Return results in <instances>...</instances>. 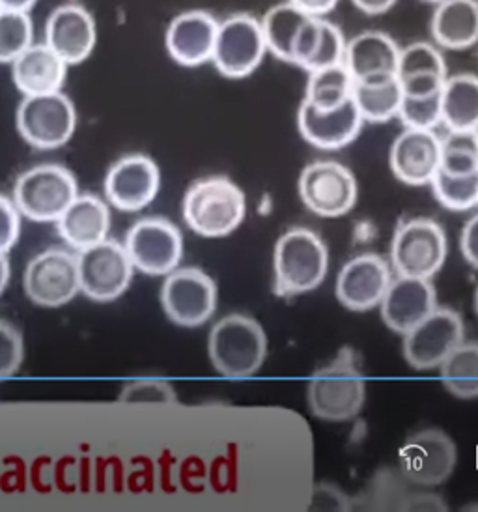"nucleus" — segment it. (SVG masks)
I'll return each mask as SVG.
<instances>
[{
    "label": "nucleus",
    "instance_id": "1",
    "mask_svg": "<svg viewBox=\"0 0 478 512\" xmlns=\"http://www.w3.org/2000/svg\"><path fill=\"white\" fill-rule=\"evenodd\" d=\"M365 400V374L352 346L340 348L337 356L310 376L307 402L312 415L322 421H352L363 412Z\"/></svg>",
    "mask_w": 478,
    "mask_h": 512
},
{
    "label": "nucleus",
    "instance_id": "2",
    "mask_svg": "<svg viewBox=\"0 0 478 512\" xmlns=\"http://www.w3.org/2000/svg\"><path fill=\"white\" fill-rule=\"evenodd\" d=\"M185 225L202 238H225L247 215V197L230 176L210 174L187 187L182 200Z\"/></svg>",
    "mask_w": 478,
    "mask_h": 512
},
{
    "label": "nucleus",
    "instance_id": "3",
    "mask_svg": "<svg viewBox=\"0 0 478 512\" xmlns=\"http://www.w3.org/2000/svg\"><path fill=\"white\" fill-rule=\"evenodd\" d=\"M329 270V249L320 234L305 227L286 230L273 251V294L290 299L322 285Z\"/></svg>",
    "mask_w": 478,
    "mask_h": 512
},
{
    "label": "nucleus",
    "instance_id": "4",
    "mask_svg": "<svg viewBox=\"0 0 478 512\" xmlns=\"http://www.w3.org/2000/svg\"><path fill=\"white\" fill-rule=\"evenodd\" d=\"M208 356L213 369L226 380H247L266 361L268 335L253 316L226 314L211 328Z\"/></svg>",
    "mask_w": 478,
    "mask_h": 512
},
{
    "label": "nucleus",
    "instance_id": "5",
    "mask_svg": "<svg viewBox=\"0 0 478 512\" xmlns=\"http://www.w3.org/2000/svg\"><path fill=\"white\" fill-rule=\"evenodd\" d=\"M73 172L58 163H40L15 180L12 199L23 217L34 223H57L79 195Z\"/></svg>",
    "mask_w": 478,
    "mask_h": 512
},
{
    "label": "nucleus",
    "instance_id": "6",
    "mask_svg": "<svg viewBox=\"0 0 478 512\" xmlns=\"http://www.w3.org/2000/svg\"><path fill=\"white\" fill-rule=\"evenodd\" d=\"M449 255L445 228L430 217L402 221L391 242V266L396 275L432 279Z\"/></svg>",
    "mask_w": 478,
    "mask_h": 512
},
{
    "label": "nucleus",
    "instance_id": "7",
    "mask_svg": "<svg viewBox=\"0 0 478 512\" xmlns=\"http://www.w3.org/2000/svg\"><path fill=\"white\" fill-rule=\"evenodd\" d=\"M262 21L253 14H232L219 19L211 66L226 79L251 77L268 57Z\"/></svg>",
    "mask_w": 478,
    "mask_h": 512
},
{
    "label": "nucleus",
    "instance_id": "8",
    "mask_svg": "<svg viewBox=\"0 0 478 512\" xmlns=\"http://www.w3.org/2000/svg\"><path fill=\"white\" fill-rule=\"evenodd\" d=\"M17 133L36 150H57L68 144L77 129V109L64 90L27 96L15 113Z\"/></svg>",
    "mask_w": 478,
    "mask_h": 512
},
{
    "label": "nucleus",
    "instance_id": "9",
    "mask_svg": "<svg viewBox=\"0 0 478 512\" xmlns=\"http://www.w3.org/2000/svg\"><path fill=\"white\" fill-rule=\"evenodd\" d=\"M297 193L310 214L335 219L350 214L359 199L357 178L344 163L318 159L297 180Z\"/></svg>",
    "mask_w": 478,
    "mask_h": 512
},
{
    "label": "nucleus",
    "instance_id": "10",
    "mask_svg": "<svg viewBox=\"0 0 478 512\" xmlns=\"http://www.w3.org/2000/svg\"><path fill=\"white\" fill-rule=\"evenodd\" d=\"M219 290L206 271L185 266L170 271L161 286V305L172 324L180 328H200L217 311Z\"/></svg>",
    "mask_w": 478,
    "mask_h": 512
},
{
    "label": "nucleus",
    "instance_id": "11",
    "mask_svg": "<svg viewBox=\"0 0 478 512\" xmlns=\"http://www.w3.org/2000/svg\"><path fill=\"white\" fill-rule=\"evenodd\" d=\"M456 462V443L441 428H421L409 434L398 451V468L417 488L447 483Z\"/></svg>",
    "mask_w": 478,
    "mask_h": 512
},
{
    "label": "nucleus",
    "instance_id": "12",
    "mask_svg": "<svg viewBox=\"0 0 478 512\" xmlns=\"http://www.w3.org/2000/svg\"><path fill=\"white\" fill-rule=\"evenodd\" d=\"M27 298L45 309H57L81 292L79 258L68 247H49L34 256L25 270Z\"/></svg>",
    "mask_w": 478,
    "mask_h": 512
},
{
    "label": "nucleus",
    "instance_id": "13",
    "mask_svg": "<svg viewBox=\"0 0 478 512\" xmlns=\"http://www.w3.org/2000/svg\"><path fill=\"white\" fill-rule=\"evenodd\" d=\"M81 294L98 303H109L124 296L133 281L135 266L124 243L116 240L88 247L77 253Z\"/></svg>",
    "mask_w": 478,
    "mask_h": 512
},
{
    "label": "nucleus",
    "instance_id": "14",
    "mask_svg": "<svg viewBox=\"0 0 478 512\" xmlns=\"http://www.w3.org/2000/svg\"><path fill=\"white\" fill-rule=\"evenodd\" d=\"M127 253L135 270L150 277L169 275L180 268L183 256L182 230L165 217H142L126 234Z\"/></svg>",
    "mask_w": 478,
    "mask_h": 512
},
{
    "label": "nucleus",
    "instance_id": "15",
    "mask_svg": "<svg viewBox=\"0 0 478 512\" xmlns=\"http://www.w3.org/2000/svg\"><path fill=\"white\" fill-rule=\"evenodd\" d=\"M462 316L445 307H437L421 324L404 335V357L415 370L439 369L441 363L464 342Z\"/></svg>",
    "mask_w": 478,
    "mask_h": 512
},
{
    "label": "nucleus",
    "instance_id": "16",
    "mask_svg": "<svg viewBox=\"0 0 478 512\" xmlns=\"http://www.w3.org/2000/svg\"><path fill=\"white\" fill-rule=\"evenodd\" d=\"M161 189V169L146 154H127L116 159L105 174L107 202L127 214L141 212L154 202Z\"/></svg>",
    "mask_w": 478,
    "mask_h": 512
},
{
    "label": "nucleus",
    "instance_id": "17",
    "mask_svg": "<svg viewBox=\"0 0 478 512\" xmlns=\"http://www.w3.org/2000/svg\"><path fill=\"white\" fill-rule=\"evenodd\" d=\"M42 40L70 68L79 66L96 51L98 23L83 4L66 2L47 15Z\"/></svg>",
    "mask_w": 478,
    "mask_h": 512
},
{
    "label": "nucleus",
    "instance_id": "18",
    "mask_svg": "<svg viewBox=\"0 0 478 512\" xmlns=\"http://www.w3.org/2000/svg\"><path fill=\"white\" fill-rule=\"evenodd\" d=\"M391 270L393 266L376 253L353 256L338 273L335 285L338 303L353 313H366L380 307L381 299L393 283Z\"/></svg>",
    "mask_w": 478,
    "mask_h": 512
},
{
    "label": "nucleus",
    "instance_id": "19",
    "mask_svg": "<svg viewBox=\"0 0 478 512\" xmlns=\"http://www.w3.org/2000/svg\"><path fill=\"white\" fill-rule=\"evenodd\" d=\"M219 19L208 10H185L170 19L165 30V49L170 60L182 68L211 64Z\"/></svg>",
    "mask_w": 478,
    "mask_h": 512
},
{
    "label": "nucleus",
    "instance_id": "20",
    "mask_svg": "<svg viewBox=\"0 0 478 512\" xmlns=\"http://www.w3.org/2000/svg\"><path fill=\"white\" fill-rule=\"evenodd\" d=\"M365 124L353 100L331 111L314 109L305 101L297 109V131L303 141L327 152L342 150L357 141Z\"/></svg>",
    "mask_w": 478,
    "mask_h": 512
},
{
    "label": "nucleus",
    "instance_id": "21",
    "mask_svg": "<svg viewBox=\"0 0 478 512\" xmlns=\"http://www.w3.org/2000/svg\"><path fill=\"white\" fill-rule=\"evenodd\" d=\"M389 167L402 184H432L441 167V139L436 131L404 128L391 144Z\"/></svg>",
    "mask_w": 478,
    "mask_h": 512
},
{
    "label": "nucleus",
    "instance_id": "22",
    "mask_svg": "<svg viewBox=\"0 0 478 512\" xmlns=\"http://www.w3.org/2000/svg\"><path fill=\"white\" fill-rule=\"evenodd\" d=\"M436 309L437 292L432 281L402 275H396L380 303L385 326L402 337Z\"/></svg>",
    "mask_w": 478,
    "mask_h": 512
},
{
    "label": "nucleus",
    "instance_id": "23",
    "mask_svg": "<svg viewBox=\"0 0 478 512\" xmlns=\"http://www.w3.org/2000/svg\"><path fill=\"white\" fill-rule=\"evenodd\" d=\"M402 45L383 30H363L348 38L344 66L355 83L393 77L398 72Z\"/></svg>",
    "mask_w": 478,
    "mask_h": 512
},
{
    "label": "nucleus",
    "instance_id": "24",
    "mask_svg": "<svg viewBox=\"0 0 478 512\" xmlns=\"http://www.w3.org/2000/svg\"><path fill=\"white\" fill-rule=\"evenodd\" d=\"M60 238L68 247L85 251L109 238L111 204L94 193H79L57 221Z\"/></svg>",
    "mask_w": 478,
    "mask_h": 512
},
{
    "label": "nucleus",
    "instance_id": "25",
    "mask_svg": "<svg viewBox=\"0 0 478 512\" xmlns=\"http://www.w3.org/2000/svg\"><path fill=\"white\" fill-rule=\"evenodd\" d=\"M10 70L15 88L27 98L60 92L66 85L70 66L47 43L36 40L10 64Z\"/></svg>",
    "mask_w": 478,
    "mask_h": 512
},
{
    "label": "nucleus",
    "instance_id": "26",
    "mask_svg": "<svg viewBox=\"0 0 478 512\" xmlns=\"http://www.w3.org/2000/svg\"><path fill=\"white\" fill-rule=\"evenodd\" d=\"M432 42L443 51H467L478 45V0H441L430 19Z\"/></svg>",
    "mask_w": 478,
    "mask_h": 512
},
{
    "label": "nucleus",
    "instance_id": "27",
    "mask_svg": "<svg viewBox=\"0 0 478 512\" xmlns=\"http://www.w3.org/2000/svg\"><path fill=\"white\" fill-rule=\"evenodd\" d=\"M417 486L409 483L400 468L383 466L352 496V511H408Z\"/></svg>",
    "mask_w": 478,
    "mask_h": 512
},
{
    "label": "nucleus",
    "instance_id": "28",
    "mask_svg": "<svg viewBox=\"0 0 478 512\" xmlns=\"http://www.w3.org/2000/svg\"><path fill=\"white\" fill-rule=\"evenodd\" d=\"M310 17L314 15L303 12L290 0L271 6L268 12L260 17L269 55L281 60L284 64H292L294 47L301 36V30L305 29V25L309 23Z\"/></svg>",
    "mask_w": 478,
    "mask_h": 512
},
{
    "label": "nucleus",
    "instance_id": "29",
    "mask_svg": "<svg viewBox=\"0 0 478 512\" xmlns=\"http://www.w3.org/2000/svg\"><path fill=\"white\" fill-rule=\"evenodd\" d=\"M441 105L447 131H478L477 73L449 75L441 92Z\"/></svg>",
    "mask_w": 478,
    "mask_h": 512
},
{
    "label": "nucleus",
    "instance_id": "30",
    "mask_svg": "<svg viewBox=\"0 0 478 512\" xmlns=\"http://www.w3.org/2000/svg\"><path fill=\"white\" fill-rule=\"evenodd\" d=\"M404 92L398 75L355 83L353 101L366 124H385L398 118Z\"/></svg>",
    "mask_w": 478,
    "mask_h": 512
},
{
    "label": "nucleus",
    "instance_id": "31",
    "mask_svg": "<svg viewBox=\"0 0 478 512\" xmlns=\"http://www.w3.org/2000/svg\"><path fill=\"white\" fill-rule=\"evenodd\" d=\"M355 79L344 64L307 73L303 100L320 111H331L353 100Z\"/></svg>",
    "mask_w": 478,
    "mask_h": 512
},
{
    "label": "nucleus",
    "instance_id": "32",
    "mask_svg": "<svg viewBox=\"0 0 478 512\" xmlns=\"http://www.w3.org/2000/svg\"><path fill=\"white\" fill-rule=\"evenodd\" d=\"M398 81H447L449 70L443 49L432 42L402 45L398 60Z\"/></svg>",
    "mask_w": 478,
    "mask_h": 512
},
{
    "label": "nucleus",
    "instance_id": "33",
    "mask_svg": "<svg viewBox=\"0 0 478 512\" xmlns=\"http://www.w3.org/2000/svg\"><path fill=\"white\" fill-rule=\"evenodd\" d=\"M441 382L452 397L478 399V344L462 342L443 363Z\"/></svg>",
    "mask_w": 478,
    "mask_h": 512
},
{
    "label": "nucleus",
    "instance_id": "34",
    "mask_svg": "<svg viewBox=\"0 0 478 512\" xmlns=\"http://www.w3.org/2000/svg\"><path fill=\"white\" fill-rule=\"evenodd\" d=\"M439 171L467 176L478 172V131H447L441 139Z\"/></svg>",
    "mask_w": 478,
    "mask_h": 512
},
{
    "label": "nucleus",
    "instance_id": "35",
    "mask_svg": "<svg viewBox=\"0 0 478 512\" xmlns=\"http://www.w3.org/2000/svg\"><path fill=\"white\" fill-rule=\"evenodd\" d=\"M430 185L437 202L450 212H467L478 206V172L458 176L437 171Z\"/></svg>",
    "mask_w": 478,
    "mask_h": 512
},
{
    "label": "nucleus",
    "instance_id": "36",
    "mask_svg": "<svg viewBox=\"0 0 478 512\" xmlns=\"http://www.w3.org/2000/svg\"><path fill=\"white\" fill-rule=\"evenodd\" d=\"M36 42L30 12L0 10V64L10 66Z\"/></svg>",
    "mask_w": 478,
    "mask_h": 512
},
{
    "label": "nucleus",
    "instance_id": "37",
    "mask_svg": "<svg viewBox=\"0 0 478 512\" xmlns=\"http://www.w3.org/2000/svg\"><path fill=\"white\" fill-rule=\"evenodd\" d=\"M441 92L432 96H404L398 114L404 128L436 131L437 126L443 124Z\"/></svg>",
    "mask_w": 478,
    "mask_h": 512
},
{
    "label": "nucleus",
    "instance_id": "38",
    "mask_svg": "<svg viewBox=\"0 0 478 512\" xmlns=\"http://www.w3.org/2000/svg\"><path fill=\"white\" fill-rule=\"evenodd\" d=\"M122 404H178L174 385L165 378H137L127 382L118 395Z\"/></svg>",
    "mask_w": 478,
    "mask_h": 512
},
{
    "label": "nucleus",
    "instance_id": "39",
    "mask_svg": "<svg viewBox=\"0 0 478 512\" xmlns=\"http://www.w3.org/2000/svg\"><path fill=\"white\" fill-rule=\"evenodd\" d=\"M25 361V339L12 322L0 318V382L17 374Z\"/></svg>",
    "mask_w": 478,
    "mask_h": 512
},
{
    "label": "nucleus",
    "instance_id": "40",
    "mask_svg": "<svg viewBox=\"0 0 478 512\" xmlns=\"http://www.w3.org/2000/svg\"><path fill=\"white\" fill-rule=\"evenodd\" d=\"M21 217L14 199L0 193V255H8L19 240Z\"/></svg>",
    "mask_w": 478,
    "mask_h": 512
},
{
    "label": "nucleus",
    "instance_id": "41",
    "mask_svg": "<svg viewBox=\"0 0 478 512\" xmlns=\"http://www.w3.org/2000/svg\"><path fill=\"white\" fill-rule=\"evenodd\" d=\"M310 511H352V496L337 484L318 483L312 486Z\"/></svg>",
    "mask_w": 478,
    "mask_h": 512
},
{
    "label": "nucleus",
    "instance_id": "42",
    "mask_svg": "<svg viewBox=\"0 0 478 512\" xmlns=\"http://www.w3.org/2000/svg\"><path fill=\"white\" fill-rule=\"evenodd\" d=\"M460 249L469 266L478 270V214L473 215L462 230Z\"/></svg>",
    "mask_w": 478,
    "mask_h": 512
},
{
    "label": "nucleus",
    "instance_id": "43",
    "mask_svg": "<svg viewBox=\"0 0 478 512\" xmlns=\"http://www.w3.org/2000/svg\"><path fill=\"white\" fill-rule=\"evenodd\" d=\"M408 511H449V505L437 494L417 490L409 501Z\"/></svg>",
    "mask_w": 478,
    "mask_h": 512
},
{
    "label": "nucleus",
    "instance_id": "44",
    "mask_svg": "<svg viewBox=\"0 0 478 512\" xmlns=\"http://www.w3.org/2000/svg\"><path fill=\"white\" fill-rule=\"evenodd\" d=\"M290 2L314 17H329L340 4V0H290Z\"/></svg>",
    "mask_w": 478,
    "mask_h": 512
},
{
    "label": "nucleus",
    "instance_id": "45",
    "mask_svg": "<svg viewBox=\"0 0 478 512\" xmlns=\"http://www.w3.org/2000/svg\"><path fill=\"white\" fill-rule=\"evenodd\" d=\"M350 2L355 6V10L372 17L387 14L398 4V0H350Z\"/></svg>",
    "mask_w": 478,
    "mask_h": 512
},
{
    "label": "nucleus",
    "instance_id": "46",
    "mask_svg": "<svg viewBox=\"0 0 478 512\" xmlns=\"http://www.w3.org/2000/svg\"><path fill=\"white\" fill-rule=\"evenodd\" d=\"M38 0H0V10H15V12H30Z\"/></svg>",
    "mask_w": 478,
    "mask_h": 512
},
{
    "label": "nucleus",
    "instance_id": "47",
    "mask_svg": "<svg viewBox=\"0 0 478 512\" xmlns=\"http://www.w3.org/2000/svg\"><path fill=\"white\" fill-rule=\"evenodd\" d=\"M10 275H12V270H10V260H8V256L0 255V296H2V294H4V290L8 288Z\"/></svg>",
    "mask_w": 478,
    "mask_h": 512
},
{
    "label": "nucleus",
    "instance_id": "48",
    "mask_svg": "<svg viewBox=\"0 0 478 512\" xmlns=\"http://www.w3.org/2000/svg\"><path fill=\"white\" fill-rule=\"evenodd\" d=\"M475 311H477V316H478V286H477V292H475Z\"/></svg>",
    "mask_w": 478,
    "mask_h": 512
},
{
    "label": "nucleus",
    "instance_id": "49",
    "mask_svg": "<svg viewBox=\"0 0 478 512\" xmlns=\"http://www.w3.org/2000/svg\"><path fill=\"white\" fill-rule=\"evenodd\" d=\"M424 2H430V4H434V6H436L437 2H441V0H424Z\"/></svg>",
    "mask_w": 478,
    "mask_h": 512
}]
</instances>
